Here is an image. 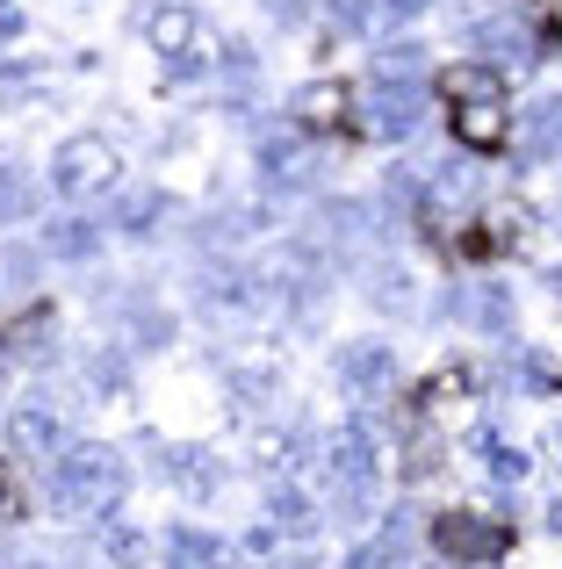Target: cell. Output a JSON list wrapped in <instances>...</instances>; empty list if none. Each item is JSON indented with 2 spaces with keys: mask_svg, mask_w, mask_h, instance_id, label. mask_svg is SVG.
<instances>
[{
  "mask_svg": "<svg viewBox=\"0 0 562 569\" xmlns=\"http://www.w3.org/2000/svg\"><path fill=\"white\" fill-rule=\"evenodd\" d=\"M268 519L281 533H310L318 527V505L303 498V483H289V476H268Z\"/></svg>",
  "mask_w": 562,
  "mask_h": 569,
  "instance_id": "cell-23",
  "label": "cell"
},
{
  "mask_svg": "<svg viewBox=\"0 0 562 569\" xmlns=\"http://www.w3.org/2000/svg\"><path fill=\"white\" fill-rule=\"evenodd\" d=\"M253 231H268V209H253V202H224L210 223H202V238H210V246H245Z\"/></svg>",
  "mask_w": 562,
  "mask_h": 569,
  "instance_id": "cell-26",
  "label": "cell"
},
{
  "mask_svg": "<svg viewBox=\"0 0 562 569\" xmlns=\"http://www.w3.org/2000/svg\"><path fill=\"white\" fill-rule=\"evenodd\" d=\"M469 43L491 58V72H526L534 66V37H526V22H512V14H483V22L469 29Z\"/></svg>",
  "mask_w": 562,
  "mask_h": 569,
  "instance_id": "cell-11",
  "label": "cell"
},
{
  "mask_svg": "<svg viewBox=\"0 0 562 569\" xmlns=\"http://www.w3.org/2000/svg\"><path fill=\"white\" fill-rule=\"evenodd\" d=\"M549 289H555V296H562V267H549Z\"/></svg>",
  "mask_w": 562,
  "mask_h": 569,
  "instance_id": "cell-34",
  "label": "cell"
},
{
  "mask_svg": "<svg viewBox=\"0 0 562 569\" xmlns=\"http://www.w3.org/2000/svg\"><path fill=\"white\" fill-rule=\"evenodd\" d=\"M433 8V0H368V29H382V37H397V29H411L419 14Z\"/></svg>",
  "mask_w": 562,
  "mask_h": 569,
  "instance_id": "cell-28",
  "label": "cell"
},
{
  "mask_svg": "<svg viewBox=\"0 0 562 569\" xmlns=\"http://www.w3.org/2000/svg\"><path fill=\"white\" fill-rule=\"evenodd\" d=\"M37 173L22 167L14 152H0V223H22V217H37Z\"/></svg>",
  "mask_w": 562,
  "mask_h": 569,
  "instance_id": "cell-22",
  "label": "cell"
},
{
  "mask_svg": "<svg viewBox=\"0 0 562 569\" xmlns=\"http://www.w3.org/2000/svg\"><path fill=\"white\" fill-rule=\"evenodd\" d=\"M116 173H123V159H116L109 138H66V144L51 152V188L66 194V202L116 194Z\"/></svg>",
  "mask_w": 562,
  "mask_h": 569,
  "instance_id": "cell-3",
  "label": "cell"
},
{
  "mask_svg": "<svg viewBox=\"0 0 562 569\" xmlns=\"http://www.w3.org/2000/svg\"><path fill=\"white\" fill-rule=\"evenodd\" d=\"M159 217H167V194L144 188V181L109 194V231H123V238H152V231H159Z\"/></svg>",
  "mask_w": 562,
  "mask_h": 569,
  "instance_id": "cell-14",
  "label": "cell"
},
{
  "mask_svg": "<svg viewBox=\"0 0 562 569\" xmlns=\"http://www.w3.org/2000/svg\"><path fill=\"white\" fill-rule=\"evenodd\" d=\"M87 389L123 397V389H130V347H94V353H87Z\"/></svg>",
  "mask_w": 562,
  "mask_h": 569,
  "instance_id": "cell-27",
  "label": "cell"
},
{
  "mask_svg": "<svg viewBox=\"0 0 562 569\" xmlns=\"http://www.w3.org/2000/svg\"><path fill=\"white\" fill-rule=\"evenodd\" d=\"M101 231H109V223H94V217H51V223H43V252L87 267L101 252Z\"/></svg>",
  "mask_w": 562,
  "mask_h": 569,
  "instance_id": "cell-16",
  "label": "cell"
},
{
  "mask_svg": "<svg viewBox=\"0 0 562 569\" xmlns=\"http://www.w3.org/2000/svg\"><path fill=\"white\" fill-rule=\"evenodd\" d=\"M116 318H123V347L130 353H152V347H167V339H173V318L152 303V296H138V289L116 303Z\"/></svg>",
  "mask_w": 562,
  "mask_h": 569,
  "instance_id": "cell-15",
  "label": "cell"
},
{
  "mask_svg": "<svg viewBox=\"0 0 562 569\" xmlns=\"http://www.w3.org/2000/svg\"><path fill=\"white\" fill-rule=\"evenodd\" d=\"M224 389L239 403H268L281 389V347H260V339H239V347H224Z\"/></svg>",
  "mask_w": 562,
  "mask_h": 569,
  "instance_id": "cell-9",
  "label": "cell"
},
{
  "mask_svg": "<svg viewBox=\"0 0 562 569\" xmlns=\"http://www.w3.org/2000/svg\"><path fill=\"white\" fill-rule=\"evenodd\" d=\"M469 447L483 455V476H491V483H520V476L534 469V461H526V455H520V447H512L498 426H476V432H469Z\"/></svg>",
  "mask_w": 562,
  "mask_h": 569,
  "instance_id": "cell-21",
  "label": "cell"
},
{
  "mask_svg": "<svg viewBox=\"0 0 562 569\" xmlns=\"http://www.w3.org/2000/svg\"><path fill=\"white\" fill-rule=\"evenodd\" d=\"M448 318H462V325H476V332L505 339L512 332V289H498V281H469V289L448 296Z\"/></svg>",
  "mask_w": 562,
  "mask_h": 569,
  "instance_id": "cell-12",
  "label": "cell"
},
{
  "mask_svg": "<svg viewBox=\"0 0 562 569\" xmlns=\"http://www.w3.org/2000/svg\"><path fill=\"white\" fill-rule=\"evenodd\" d=\"M130 490V461L116 447H94V440H72L58 461H43V498L51 512L66 519H109Z\"/></svg>",
  "mask_w": 562,
  "mask_h": 569,
  "instance_id": "cell-1",
  "label": "cell"
},
{
  "mask_svg": "<svg viewBox=\"0 0 562 569\" xmlns=\"http://www.w3.org/2000/svg\"><path fill=\"white\" fill-rule=\"evenodd\" d=\"M419 72H425V51H419V43H382L375 80H419Z\"/></svg>",
  "mask_w": 562,
  "mask_h": 569,
  "instance_id": "cell-29",
  "label": "cell"
},
{
  "mask_svg": "<svg viewBox=\"0 0 562 569\" xmlns=\"http://www.w3.org/2000/svg\"><path fill=\"white\" fill-rule=\"evenodd\" d=\"M159 483L167 490H181V498H195V505H210L217 490L231 483V461L217 455V447H202V440H173V447H159Z\"/></svg>",
  "mask_w": 562,
  "mask_h": 569,
  "instance_id": "cell-4",
  "label": "cell"
},
{
  "mask_svg": "<svg viewBox=\"0 0 562 569\" xmlns=\"http://www.w3.org/2000/svg\"><path fill=\"white\" fill-rule=\"evenodd\" d=\"M520 159H562V94H541L520 116Z\"/></svg>",
  "mask_w": 562,
  "mask_h": 569,
  "instance_id": "cell-17",
  "label": "cell"
},
{
  "mask_svg": "<svg viewBox=\"0 0 562 569\" xmlns=\"http://www.w3.org/2000/svg\"><path fill=\"white\" fill-rule=\"evenodd\" d=\"M332 376L353 389V397H382V389H397L404 376V361H397L390 339H347V347L332 353Z\"/></svg>",
  "mask_w": 562,
  "mask_h": 569,
  "instance_id": "cell-8",
  "label": "cell"
},
{
  "mask_svg": "<svg viewBox=\"0 0 562 569\" xmlns=\"http://www.w3.org/2000/svg\"><path fill=\"white\" fill-rule=\"evenodd\" d=\"M505 376H512V382H520V389H541V382H549V376H555V368H549V361H541V353H520V361H505Z\"/></svg>",
  "mask_w": 562,
  "mask_h": 569,
  "instance_id": "cell-30",
  "label": "cell"
},
{
  "mask_svg": "<svg viewBox=\"0 0 562 569\" xmlns=\"http://www.w3.org/2000/svg\"><path fill=\"white\" fill-rule=\"evenodd\" d=\"M51 347H58V332H51L43 310H29V318H14L8 332H0V353H8V361H43Z\"/></svg>",
  "mask_w": 562,
  "mask_h": 569,
  "instance_id": "cell-25",
  "label": "cell"
},
{
  "mask_svg": "<svg viewBox=\"0 0 562 569\" xmlns=\"http://www.w3.org/2000/svg\"><path fill=\"white\" fill-rule=\"evenodd\" d=\"M0 8H14V0H0Z\"/></svg>",
  "mask_w": 562,
  "mask_h": 569,
  "instance_id": "cell-35",
  "label": "cell"
},
{
  "mask_svg": "<svg viewBox=\"0 0 562 569\" xmlns=\"http://www.w3.org/2000/svg\"><path fill=\"white\" fill-rule=\"evenodd\" d=\"M130 22H138L144 43H152L159 66H167V58H195L202 51V22H195V8H188V0H144Z\"/></svg>",
  "mask_w": 562,
  "mask_h": 569,
  "instance_id": "cell-7",
  "label": "cell"
},
{
  "mask_svg": "<svg viewBox=\"0 0 562 569\" xmlns=\"http://www.w3.org/2000/svg\"><path fill=\"white\" fill-rule=\"evenodd\" d=\"M8 447L22 461H58L72 447V426H66V411H58L51 397H29V403H14L8 411Z\"/></svg>",
  "mask_w": 562,
  "mask_h": 569,
  "instance_id": "cell-6",
  "label": "cell"
},
{
  "mask_svg": "<svg viewBox=\"0 0 562 569\" xmlns=\"http://www.w3.org/2000/svg\"><path fill=\"white\" fill-rule=\"evenodd\" d=\"M448 101H454V138H462L469 152H498V144L512 138V109H505V87H498V72L462 66V72L448 80Z\"/></svg>",
  "mask_w": 562,
  "mask_h": 569,
  "instance_id": "cell-2",
  "label": "cell"
},
{
  "mask_svg": "<svg viewBox=\"0 0 562 569\" xmlns=\"http://www.w3.org/2000/svg\"><path fill=\"white\" fill-rule=\"evenodd\" d=\"M549 533H562V498H549Z\"/></svg>",
  "mask_w": 562,
  "mask_h": 569,
  "instance_id": "cell-32",
  "label": "cell"
},
{
  "mask_svg": "<svg viewBox=\"0 0 562 569\" xmlns=\"http://www.w3.org/2000/svg\"><path fill=\"white\" fill-rule=\"evenodd\" d=\"M433 533H440V548H448L454 562H498L512 548L505 519H491V512H448Z\"/></svg>",
  "mask_w": 562,
  "mask_h": 569,
  "instance_id": "cell-10",
  "label": "cell"
},
{
  "mask_svg": "<svg viewBox=\"0 0 562 569\" xmlns=\"http://www.w3.org/2000/svg\"><path fill=\"white\" fill-rule=\"evenodd\" d=\"M368 303L390 310V318H411V310H419V281H411L404 267H368Z\"/></svg>",
  "mask_w": 562,
  "mask_h": 569,
  "instance_id": "cell-24",
  "label": "cell"
},
{
  "mask_svg": "<svg viewBox=\"0 0 562 569\" xmlns=\"http://www.w3.org/2000/svg\"><path fill=\"white\" fill-rule=\"evenodd\" d=\"M289 116H295V130H332L339 116H347V87H339V80H310V87H295Z\"/></svg>",
  "mask_w": 562,
  "mask_h": 569,
  "instance_id": "cell-19",
  "label": "cell"
},
{
  "mask_svg": "<svg viewBox=\"0 0 562 569\" xmlns=\"http://www.w3.org/2000/svg\"><path fill=\"white\" fill-rule=\"evenodd\" d=\"M159 569H231V541L202 527H167L159 533Z\"/></svg>",
  "mask_w": 562,
  "mask_h": 569,
  "instance_id": "cell-13",
  "label": "cell"
},
{
  "mask_svg": "<svg viewBox=\"0 0 562 569\" xmlns=\"http://www.w3.org/2000/svg\"><path fill=\"white\" fill-rule=\"evenodd\" d=\"M404 556H411V512H390L375 541H361V548L347 556V569H397Z\"/></svg>",
  "mask_w": 562,
  "mask_h": 569,
  "instance_id": "cell-20",
  "label": "cell"
},
{
  "mask_svg": "<svg viewBox=\"0 0 562 569\" xmlns=\"http://www.w3.org/2000/svg\"><path fill=\"white\" fill-rule=\"evenodd\" d=\"M541 455H549L555 469H562V426H549V440H541Z\"/></svg>",
  "mask_w": 562,
  "mask_h": 569,
  "instance_id": "cell-31",
  "label": "cell"
},
{
  "mask_svg": "<svg viewBox=\"0 0 562 569\" xmlns=\"http://www.w3.org/2000/svg\"><path fill=\"white\" fill-rule=\"evenodd\" d=\"M274 569H310V556H289V562H274Z\"/></svg>",
  "mask_w": 562,
  "mask_h": 569,
  "instance_id": "cell-33",
  "label": "cell"
},
{
  "mask_svg": "<svg viewBox=\"0 0 562 569\" xmlns=\"http://www.w3.org/2000/svg\"><path fill=\"white\" fill-rule=\"evenodd\" d=\"M419 123H425L419 80H375V87L361 94V130H368V138L404 144V138H419Z\"/></svg>",
  "mask_w": 562,
  "mask_h": 569,
  "instance_id": "cell-5",
  "label": "cell"
},
{
  "mask_svg": "<svg viewBox=\"0 0 562 569\" xmlns=\"http://www.w3.org/2000/svg\"><path fill=\"white\" fill-rule=\"evenodd\" d=\"M101 556H109L116 569H159V533L130 527V519L109 512V527H101Z\"/></svg>",
  "mask_w": 562,
  "mask_h": 569,
  "instance_id": "cell-18",
  "label": "cell"
}]
</instances>
